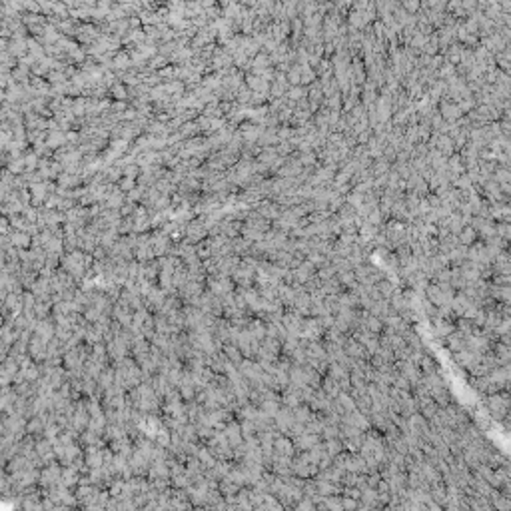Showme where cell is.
Wrapping results in <instances>:
<instances>
[{
  "label": "cell",
  "instance_id": "obj_1",
  "mask_svg": "<svg viewBox=\"0 0 511 511\" xmlns=\"http://www.w3.org/2000/svg\"><path fill=\"white\" fill-rule=\"evenodd\" d=\"M296 424V420H294V410H290V407H280L278 412H276V416H274V426L276 429H280L282 433H288L290 431V427Z\"/></svg>",
  "mask_w": 511,
  "mask_h": 511
},
{
  "label": "cell",
  "instance_id": "obj_2",
  "mask_svg": "<svg viewBox=\"0 0 511 511\" xmlns=\"http://www.w3.org/2000/svg\"><path fill=\"white\" fill-rule=\"evenodd\" d=\"M487 405H489V412H491L495 418H505V416H507V395H505V393H503V395H497V391H495V395L489 397Z\"/></svg>",
  "mask_w": 511,
  "mask_h": 511
},
{
  "label": "cell",
  "instance_id": "obj_3",
  "mask_svg": "<svg viewBox=\"0 0 511 511\" xmlns=\"http://www.w3.org/2000/svg\"><path fill=\"white\" fill-rule=\"evenodd\" d=\"M294 451H296V447H294V441H292V439H288V437H284V435H278V437L274 439V453L286 455V457H294Z\"/></svg>",
  "mask_w": 511,
  "mask_h": 511
},
{
  "label": "cell",
  "instance_id": "obj_4",
  "mask_svg": "<svg viewBox=\"0 0 511 511\" xmlns=\"http://www.w3.org/2000/svg\"><path fill=\"white\" fill-rule=\"evenodd\" d=\"M376 288H378V292H380V296L383 299H389L395 292H397V288L389 282V280H380V282H376Z\"/></svg>",
  "mask_w": 511,
  "mask_h": 511
},
{
  "label": "cell",
  "instance_id": "obj_5",
  "mask_svg": "<svg viewBox=\"0 0 511 511\" xmlns=\"http://www.w3.org/2000/svg\"><path fill=\"white\" fill-rule=\"evenodd\" d=\"M475 230L473 228H466V232H462V236H459V244H464V246H469V244H473V240H475Z\"/></svg>",
  "mask_w": 511,
  "mask_h": 511
},
{
  "label": "cell",
  "instance_id": "obj_6",
  "mask_svg": "<svg viewBox=\"0 0 511 511\" xmlns=\"http://www.w3.org/2000/svg\"><path fill=\"white\" fill-rule=\"evenodd\" d=\"M228 437L232 439V443H234V445H238V443L242 441V437H240V426L232 424V426L228 427Z\"/></svg>",
  "mask_w": 511,
  "mask_h": 511
},
{
  "label": "cell",
  "instance_id": "obj_7",
  "mask_svg": "<svg viewBox=\"0 0 511 511\" xmlns=\"http://www.w3.org/2000/svg\"><path fill=\"white\" fill-rule=\"evenodd\" d=\"M228 355H230L236 364H240V353H238V349H236V347H230V349H228Z\"/></svg>",
  "mask_w": 511,
  "mask_h": 511
}]
</instances>
